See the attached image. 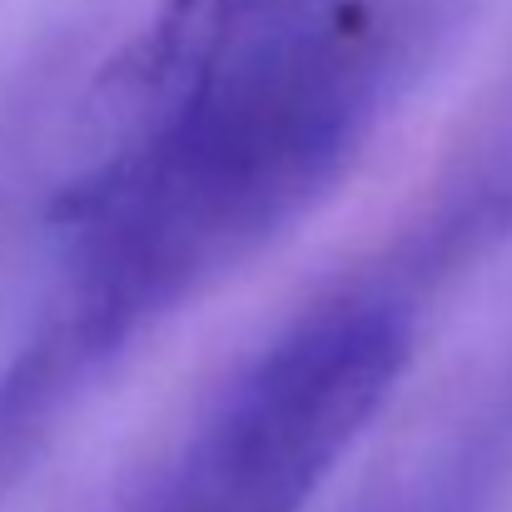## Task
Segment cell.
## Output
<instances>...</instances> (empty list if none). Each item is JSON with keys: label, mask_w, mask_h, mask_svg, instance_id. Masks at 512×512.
I'll list each match as a JSON object with an SVG mask.
<instances>
[{"label": "cell", "mask_w": 512, "mask_h": 512, "mask_svg": "<svg viewBox=\"0 0 512 512\" xmlns=\"http://www.w3.org/2000/svg\"><path fill=\"white\" fill-rule=\"evenodd\" d=\"M512 239V90L508 100L473 130L458 160L433 184L418 224L393 244V264L418 289H433L453 269L493 254Z\"/></svg>", "instance_id": "cell-4"}, {"label": "cell", "mask_w": 512, "mask_h": 512, "mask_svg": "<svg viewBox=\"0 0 512 512\" xmlns=\"http://www.w3.org/2000/svg\"><path fill=\"white\" fill-rule=\"evenodd\" d=\"M418 294L378 264L299 309L219 388L130 512H309L403 378Z\"/></svg>", "instance_id": "cell-2"}, {"label": "cell", "mask_w": 512, "mask_h": 512, "mask_svg": "<svg viewBox=\"0 0 512 512\" xmlns=\"http://www.w3.org/2000/svg\"><path fill=\"white\" fill-rule=\"evenodd\" d=\"M512 329L488 343L398 438L348 512H508Z\"/></svg>", "instance_id": "cell-3"}, {"label": "cell", "mask_w": 512, "mask_h": 512, "mask_svg": "<svg viewBox=\"0 0 512 512\" xmlns=\"http://www.w3.org/2000/svg\"><path fill=\"white\" fill-rule=\"evenodd\" d=\"M299 5L309 0H160L155 20L125 50L120 65L145 85H170Z\"/></svg>", "instance_id": "cell-5"}, {"label": "cell", "mask_w": 512, "mask_h": 512, "mask_svg": "<svg viewBox=\"0 0 512 512\" xmlns=\"http://www.w3.org/2000/svg\"><path fill=\"white\" fill-rule=\"evenodd\" d=\"M423 40L428 0H309L115 120L50 209L55 269L0 368V503L135 343L339 184Z\"/></svg>", "instance_id": "cell-1"}]
</instances>
